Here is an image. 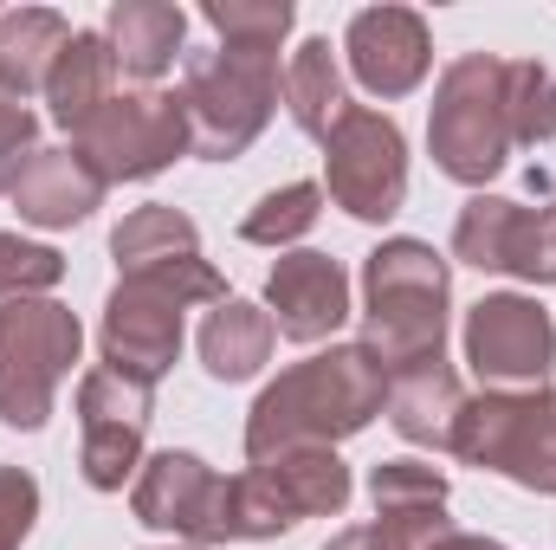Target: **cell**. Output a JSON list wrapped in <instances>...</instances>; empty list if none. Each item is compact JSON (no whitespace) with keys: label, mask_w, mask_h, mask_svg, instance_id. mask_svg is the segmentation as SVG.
Instances as JSON below:
<instances>
[{"label":"cell","mask_w":556,"mask_h":550,"mask_svg":"<svg viewBox=\"0 0 556 550\" xmlns=\"http://www.w3.org/2000/svg\"><path fill=\"white\" fill-rule=\"evenodd\" d=\"M104 175L72 149V142H52V149H33L26 155V168L13 175V208H20V221H33V227H78V221H91L98 208H104Z\"/></svg>","instance_id":"cell-18"},{"label":"cell","mask_w":556,"mask_h":550,"mask_svg":"<svg viewBox=\"0 0 556 550\" xmlns=\"http://www.w3.org/2000/svg\"><path fill=\"white\" fill-rule=\"evenodd\" d=\"M181 298L155 291V285H130L117 278L111 298H104V324H98V350H104V370L130 376V383H162L181 357Z\"/></svg>","instance_id":"cell-14"},{"label":"cell","mask_w":556,"mask_h":550,"mask_svg":"<svg viewBox=\"0 0 556 550\" xmlns=\"http://www.w3.org/2000/svg\"><path fill=\"white\" fill-rule=\"evenodd\" d=\"M201 20L214 26L220 46H253V52H278L285 33L298 26V7L291 0H207Z\"/></svg>","instance_id":"cell-28"},{"label":"cell","mask_w":556,"mask_h":550,"mask_svg":"<svg viewBox=\"0 0 556 550\" xmlns=\"http://www.w3.org/2000/svg\"><path fill=\"white\" fill-rule=\"evenodd\" d=\"M389 409V376L363 343H330L260 389L247 414V460H266L285 447H337L363 434Z\"/></svg>","instance_id":"cell-1"},{"label":"cell","mask_w":556,"mask_h":550,"mask_svg":"<svg viewBox=\"0 0 556 550\" xmlns=\"http://www.w3.org/2000/svg\"><path fill=\"white\" fill-rule=\"evenodd\" d=\"M278 98H285V72L278 52L253 46H207L188 52V78H181V104H188V130L201 162H233L266 137Z\"/></svg>","instance_id":"cell-5"},{"label":"cell","mask_w":556,"mask_h":550,"mask_svg":"<svg viewBox=\"0 0 556 550\" xmlns=\"http://www.w3.org/2000/svg\"><path fill=\"white\" fill-rule=\"evenodd\" d=\"M266 311H273L278 337L291 343H324L343 330L350 317V273L330 253H278V266L266 273Z\"/></svg>","instance_id":"cell-16"},{"label":"cell","mask_w":556,"mask_h":550,"mask_svg":"<svg viewBox=\"0 0 556 550\" xmlns=\"http://www.w3.org/2000/svg\"><path fill=\"white\" fill-rule=\"evenodd\" d=\"M98 33L111 39L117 72L137 78L142 91H149V85L181 59V46H188V13L168 7V0H117Z\"/></svg>","instance_id":"cell-19"},{"label":"cell","mask_w":556,"mask_h":550,"mask_svg":"<svg viewBox=\"0 0 556 550\" xmlns=\"http://www.w3.org/2000/svg\"><path fill=\"white\" fill-rule=\"evenodd\" d=\"M117 98V59H111V39L104 33H72V46L52 59L46 72V111L59 130H85L104 104Z\"/></svg>","instance_id":"cell-21"},{"label":"cell","mask_w":556,"mask_h":550,"mask_svg":"<svg viewBox=\"0 0 556 550\" xmlns=\"http://www.w3.org/2000/svg\"><path fill=\"white\" fill-rule=\"evenodd\" d=\"M427 149L433 168L459 188H479L511 162V111H505V59L498 52H459L427 104Z\"/></svg>","instance_id":"cell-4"},{"label":"cell","mask_w":556,"mask_h":550,"mask_svg":"<svg viewBox=\"0 0 556 550\" xmlns=\"http://www.w3.org/2000/svg\"><path fill=\"white\" fill-rule=\"evenodd\" d=\"M130 512L149 532H168L175 545H266L285 538V518L266 505L253 473H214L201 453L162 447L149 453L130 486Z\"/></svg>","instance_id":"cell-2"},{"label":"cell","mask_w":556,"mask_h":550,"mask_svg":"<svg viewBox=\"0 0 556 550\" xmlns=\"http://www.w3.org/2000/svg\"><path fill=\"white\" fill-rule=\"evenodd\" d=\"M453 253L479 273L556 285V201L525 208L511 195H472L453 221Z\"/></svg>","instance_id":"cell-13"},{"label":"cell","mask_w":556,"mask_h":550,"mask_svg":"<svg viewBox=\"0 0 556 550\" xmlns=\"http://www.w3.org/2000/svg\"><path fill=\"white\" fill-rule=\"evenodd\" d=\"M453 460L556 499V389H479L453 427Z\"/></svg>","instance_id":"cell-7"},{"label":"cell","mask_w":556,"mask_h":550,"mask_svg":"<svg viewBox=\"0 0 556 550\" xmlns=\"http://www.w3.org/2000/svg\"><path fill=\"white\" fill-rule=\"evenodd\" d=\"M466 363L485 389H544L556 363V317L525 291H485L466 311Z\"/></svg>","instance_id":"cell-11"},{"label":"cell","mask_w":556,"mask_h":550,"mask_svg":"<svg viewBox=\"0 0 556 550\" xmlns=\"http://www.w3.org/2000/svg\"><path fill=\"white\" fill-rule=\"evenodd\" d=\"M149 421H155L149 383H130L117 370H91L78 383V466L98 492H124V479L137 486Z\"/></svg>","instance_id":"cell-12"},{"label":"cell","mask_w":556,"mask_h":550,"mask_svg":"<svg viewBox=\"0 0 556 550\" xmlns=\"http://www.w3.org/2000/svg\"><path fill=\"white\" fill-rule=\"evenodd\" d=\"M247 473L260 479V492L285 518V532H298L304 518H337L356 492L337 447H285V453H266V460H247Z\"/></svg>","instance_id":"cell-17"},{"label":"cell","mask_w":556,"mask_h":550,"mask_svg":"<svg viewBox=\"0 0 556 550\" xmlns=\"http://www.w3.org/2000/svg\"><path fill=\"white\" fill-rule=\"evenodd\" d=\"M466 409V389L453 376V363H420L389 376V427L408 440V447H433V453H453V427Z\"/></svg>","instance_id":"cell-20"},{"label":"cell","mask_w":556,"mask_h":550,"mask_svg":"<svg viewBox=\"0 0 556 550\" xmlns=\"http://www.w3.org/2000/svg\"><path fill=\"white\" fill-rule=\"evenodd\" d=\"M65 46H72V20L59 7H7L0 13V85L13 98L46 91V72Z\"/></svg>","instance_id":"cell-23"},{"label":"cell","mask_w":556,"mask_h":550,"mask_svg":"<svg viewBox=\"0 0 556 550\" xmlns=\"http://www.w3.org/2000/svg\"><path fill=\"white\" fill-rule=\"evenodd\" d=\"M39 518V479L26 466H0V550H20Z\"/></svg>","instance_id":"cell-32"},{"label":"cell","mask_w":556,"mask_h":550,"mask_svg":"<svg viewBox=\"0 0 556 550\" xmlns=\"http://www.w3.org/2000/svg\"><path fill=\"white\" fill-rule=\"evenodd\" d=\"M369 499L376 518H446V473L427 460H376Z\"/></svg>","instance_id":"cell-25"},{"label":"cell","mask_w":556,"mask_h":550,"mask_svg":"<svg viewBox=\"0 0 556 550\" xmlns=\"http://www.w3.org/2000/svg\"><path fill=\"white\" fill-rule=\"evenodd\" d=\"M72 149L104 175V182H149L162 175L168 162H181L194 149V130H188V104L181 91H117L78 137Z\"/></svg>","instance_id":"cell-9"},{"label":"cell","mask_w":556,"mask_h":550,"mask_svg":"<svg viewBox=\"0 0 556 550\" xmlns=\"http://www.w3.org/2000/svg\"><path fill=\"white\" fill-rule=\"evenodd\" d=\"M273 343H278L273 311L253 304V298H227L201 324V370L214 383H253L273 363Z\"/></svg>","instance_id":"cell-22"},{"label":"cell","mask_w":556,"mask_h":550,"mask_svg":"<svg viewBox=\"0 0 556 550\" xmlns=\"http://www.w3.org/2000/svg\"><path fill=\"white\" fill-rule=\"evenodd\" d=\"M446 311H453V266L415 240L395 234L363 260V350L382 376H402L446 357Z\"/></svg>","instance_id":"cell-3"},{"label":"cell","mask_w":556,"mask_h":550,"mask_svg":"<svg viewBox=\"0 0 556 550\" xmlns=\"http://www.w3.org/2000/svg\"><path fill=\"white\" fill-rule=\"evenodd\" d=\"M111 260H117V278L130 285H155L181 304H227V278L201 253V227L168 201H149L117 221Z\"/></svg>","instance_id":"cell-10"},{"label":"cell","mask_w":556,"mask_h":550,"mask_svg":"<svg viewBox=\"0 0 556 550\" xmlns=\"http://www.w3.org/2000/svg\"><path fill=\"white\" fill-rule=\"evenodd\" d=\"M33 149H39V111L0 85V195H13V175L26 168Z\"/></svg>","instance_id":"cell-31"},{"label":"cell","mask_w":556,"mask_h":550,"mask_svg":"<svg viewBox=\"0 0 556 550\" xmlns=\"http://www.w3.org/2000/svg\"><path fill=\"white\" fill-rule=\"evenodd\" d=\"M505 111H511V142L538 149L556 137V72L538 59H505Z\"/></svg>","instance_id":"cell-27"},{"label":"cell","mask_w":556,"mask_h":550,"mask_svg":"<svg viewBox=\"0 0 556 550\" xmlns=\"http://www.w3.org/2000/svg\"><path fill=\"white\" fill-rule=\"evenodd\" d=\"M317 214H324V188L317 182H285L273 195H260L253 208H247V221H240V240H253V247H291V240H304L311 227H317Z\"/></svg>","instance_id":"cell-26"},{"label":"cell","mask_w":556,"mask_h":550,"mask_svg":"<svg viewBox=\"0 0 556 550\" xmlns=\"http://www.w3.org/2000/svg\"><path fill=\"white\" fill-rule=\"evenodd\" d=\"M427 550H505V545H498V538H479V532H459V525H453V532H440Z\"/></svg>","instance_id":"cell-33"},{"label":"cell","mask_w":556,"mask_h":550,"mask_svg":"<svg viewBox=\"0 0 556 550\" xmlns=\"http://www.w3.org/2000/svg\"><path fill=\"white\" fill-rule=\"evenodd\" d=\"M59 278H65V253L59 247L0 234V298H46Z\"/></svg>","instance_id":"cell-29"},{"label":"cell","mask_w":556,"mask_h":550,"mask_svg":"<svg viewBox=\"0 0 556 550\" xmlns=\"http://www.w3.org/2000/svg\"><path fill=\"white\" fill-rule=\"evenodd\" d=\"M85 350V324L59 298H0V421L39 434L52 421L59 383Z\"/></svg>","instance_id":"cell-6"},{"label":"cell","mask_w":556,"mask_h":550,"mask_svg":"<svg viewBox=\"0 0 556 550\" xmlns=\"http://www.w3.org/2000/svg\"><path fill=\"white\" fill-rule=\"evenodd\" d=\"M324 188L350 221H395L408 201V137L389 111L350 104L324 137Z\"/></svg>","instance_id":"cell-8"},{"label":"cell","mask_w":556,"mask_h":550,"mask_svg":"<svg viewBox=\"0 0 556 550\" xmlns=\"http://www.w3.org/2000/svg\"><path fill=\"white\" fill-rule=\"evenodd\" d=\"M155 550H201V545H155Z\"/></svg>","instance_id":"cell-34"},{"label":"cell","mask_w":556,"mask_h":550,"mask_svg":"<svg viewBox=\"0 0 556 550\" xmlns=\"http://www.w3.org/2000/svg\"><path fill=\"white\" fill-rule=\"evenodd\" d=\"M440 532H453V518H369L337 532L324 550H427Z\"/></svg>","instance_id":"cell-30"},{"label":"cell","mask_w":556,"mask_h":550,"mask_svg":"<svg viewBox=\"0 0 556 550\" xmlns=\"http://www.w3.org/2000/svg\"><path fill=\"white\" fill-rule=\"evenodd\" d=\"M285 111H291V124L304 130V137H330L337 130V117L350 111V98H343V65H337V46L324 39V33H311L298 52H291V65H285Z\"/></svg>","instance_id":"cell-24"},{"label":"cell","mask_w":556,"mask_h":550,"mask_svg":"<svg viewBox=\"0 0 556 550\" xmlns=\"http://www.w3.org/2000/svg\"><path fill=\"white\" fill-rule=\"evenodd\" d=\"M343 59L369 98L395 104L420 91V78L433 72V33L415 7H363L343 26Z\"/></svg>","instance_id":"cell-15"}]
</instances>
